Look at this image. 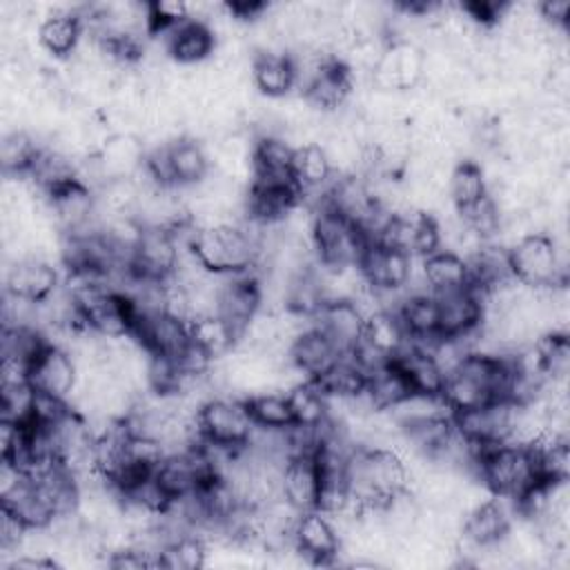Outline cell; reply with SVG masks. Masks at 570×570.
Listing matches in <instances>:
<instances>
[{
	"mask_svg": "<svg viewBox=\"0 0 570 570\" xmlns=\"http://www.w3.org/2000/svg\"><path fill=\"white\" fill-rule=\"evenodd\" d=\"M185 245L194 258L214 274L249 272L261 263V240L243 220L209 227L189 225Z\"/></svg>",
	"mask_w": 570,
	"mask_h": 570,
	"instance_id": "1",
	"label": "cell"
},
{
	"mask_svg": "<svg viewBox=\"0 0 570 570\" xmlns=\"http://www.w3.org/2000/svg\"><path fill=\"white\" fill-rule=\"evenodd\" d=\"M347 490L354 503L367 512L381 510L399 492L407 490V468L394 448H354L347 461Z\"/></svg>",
	"mask_w": 570,
	"mask_h": 570,
	"instance_id": "2",
	"label": "cell"
},
{
	"mask_svg": "<svg viewBox=\"0 0 570 570\" xmlns=\"http://www.w3.org/2000/svg\"><path fill=\"white\" fill-rule=\"evenodd\" d=\"M474 476L492 492V497L505 501H517L532 485L541 483L530 448L514 443L479 445Z\"/></svg>",
	"mask_w": 570,
	"mask_h": 570,
	"instance_id": "3",
	"label": "cell"
},
{
	"mask_svg": "<svg viewBox=\"0 0 570 570\" xmlns=\"http://www.w3.org/2000/svg\"><path fill=\"white\" fill-rule=\"evenodd\" d=\"M512 276L532 287L548 289L566 285V249L548 234H532L508 249Z\"/></svg>",
	"mask_w": 570,
	"mask_h": 570,
	"instance_id": "4",
	"label": "cell"
},
{
	"mask_svg": "<svg viewBox=\"0 0 570 570\" xmlns=\"http://www.w3.org/2000/svg\"><path fill=\"white\" fill-rule=\"evenodd\" d=\"M312 245H314L318 265L341 267V265H358L370 240L354 223H350L334 209L318 207L314 209Z\"/></svg>",
	"mask_w": 570,
	"mask_h": 570,
	"instance_id": "5",
	"label": "cell"
},
{
	"mask_svg": "<svg viewBox=\"0 0 570 570\" xmlns=\"http://www.w3.org/2000/svg\"><path fill=\"white\" fill-rule=\"evenodd\" d=\"M198 432L207 443L240 450L247 445L254 421L245 399L214 396L198 412Z\"/></svg>",
	"mask_w": 570,
	"mask_h": 570,
	"instance_id": "6",
	"label": "cell"
},
{
	"mask_svg": "<svg viewBox=\"0 0 570 570\" xmlns=\"http://www.w3.org/2000/svg\"><path fill=\"white\" fill-rule=\"evenodd\" d=\"M423 80V49L403 42L390 40L370 73V85L381 91L407 94L421 87Z\"/></svg>",
	"mask_w": 570,
	"mask_h": 570,
	"instance_id": "7",
	"label": "cell"
},
{
	"mask_svg": "<svg viewBox=\"0 0 570 570\" xmlns=\"http://www.w3.org/2000/svg\"><path fill=\"white\" fill-rule=\"evenodd\" d=\"M292 546L296 554L314 566L338 563L341 534L332 517L318 508L298 514L292 530Z\"/></svg>",
	"mask_w": 570,
	"mask_h": 570,
	"instance_id": "8",
	"label": "cell"
},
{
	"mask_svg": "<svg viewBox=\"0 0 570 570\" xmlns=\"http://www.w3.org/2000/svg\"><path fill=\"white\" fill-rule=\"evenodd\" d=\"M180 240L176 232L163 227H142L131 249L129 269L149 281H165L176 272L180 258Z\"/></svg>",
	"mask_w": 570,
	"mask_h": 570,
	"instance_id": "9",
	"label": "cell"
},
{
	"mask_svg": "<svg viewBox=\"0 0 570 570\" xmlns=\"http://www.w3.org/2000/svg\"><path fill=\"white\" fill-rule=\"evenodd\" d=\"M29 383L36 392L69 401L78 383L76 358L58 345H47L29 367Z\"/></svg>",
	"mask_w": 570,
	"mask_h": 570,
	"instance_id": "10",
	"label": "cell"
},
{
	"mask_svg": "<svg viewBox=\"0 0 570 570\" xmlns=\"http://www.w3.org/2000/svg\"><path fill=\"white\" fill-rule=\"evenodd\" d=\"M358 267L363 272L365 283L374 292L407 289L412 256L381 243H370L358 261Z\"/></svg>",
	"mask_w": 570,
	"mask_h": 570,
	"instance_id": "11",
	"label": "cell"
},
{
	"mask_svg": "<svg viewBox=\"0 0 570 570\" xmlns=\"http://www.w3.org/2000/svg\"><path fill=\"white\" fill-rule=\"evenodd\" d=\"M261 309V289H258V267L249 272L223 274L218 289V314L229 321L238 334Z\"/></svg>",
	"mask_w": 570,
	"mask_h": 570,
	"instance_id": "12",
	"label": "cell"
},
{
	"mask_svg": "<svg viewBox=\"0 0 570 570\" xmlns=\"http://www.w3.org/2000/svg\"><path fill=\"white\" fill-rule=\"evenodd\" d=\"M58 287H60L58 269L47 258L27 256L22 261L11 263L4 274V292L31 303L45 301Z\"/></svg>",
	"mask_w": 570,
	"mask_h": 570,
	"instance_id": "13",
	"label": "cell"
},
{
	"mask_svg": "<svg viewBox=\"0 0 570 570\" xmlns=\"http://www.w3.org/2000/svg\"><path fill=\"white\" fill-rule=\"evenodd\" d=\"M439 307V323L443 336H463L481 327L483 294L474 287H461L443 294H432Z\"/></svg>",
	"mask_w": 570,
	"mask_h": 570,
	"instance_id": "14",
	"label": "cell"
},
{
	"mask_svg": "<svg viewBox=\"0 0 570 570\" xmlns=\"http://www.w3.org/2000/svg\"><path fill=\"white\" fill-rule=\"evenodd\" d=\"M312 325L318 327L343 354H350L361 343L365 314L352 301H330L316 309Z\"/></svg>",
	"mask_w": 570,
	"mask_h": 570,
	"instance_id": "15",
	"label": "cell"
},
{
	"mask_svg": "<svg viewBox=\"0 0 570 570\" xmlns=\"http://www.w3.org/2000/svg\"><path fill=\"white\" fill-rule=\"evenodd\" d=\"M102 180L136 178L147 158V147L138 134H111L94 156Z\"/></svg>",
	"mask_w": 570,
	"mask_h": 570,
	"instance_id": "16",
	"label": "cell"
},
{
	"mask_svg": "<svg viewBox=\"0 0 570 570\" xmlns=\"http://www.w3.org/2000/svg\"><path fill=\"white\" fill-rule=\"evenodd\" d=\"M167 56L183 67H198L212 60L216 49V36L207 22L185 20L178 27L160 33Z\"/></svg>",
	"mask_w": 570,
	"mask_h": 570,
	"instance_id": "17",
	"label": "cell"
},
{
	"mask_svg": "<svg viewBox=\"0 0 570 570\" xmlns=\"http://www.w3.org/2000/svg\"><path fill=\"white\" fill-rule=\"evenodd\" d=\"M254 176L252 183L296 185L294 180V147L276 134H258L254 138Z\"/></svg>",
	"mask_w": 570,
	"mask_h": 570,
	"instance_id": "18",
	"label": "cell"
},
{
	"mask_svg": "<svg viewBox=\"0 0 570 570\" xmlns=\"http://www.w3.org/2000/svg\"><path fill=\"white\" fill-rule=\"evenodd\" d=\"M321 114L338 111L354 94V78L338 58H327L316 76L301 91Z\"/></svg>",
	"mask_w": 570,
	"mask_h": 570,
	"instance_id": "19",
	"label": "cell"
},
{
	"mask_svg": "<svg viewBox=\"0 0 570 570\" xmlns=\"http://www.w3.org/2000/svg\"><path fill=\"white\" fill-rule=\"evenodd\" d=\"M165 163L171 187H194L212 171L207 147L194 136H180L167 142Z\"/></svg>",
	"mask_w": 570,
	"mask_h": 570,
	"instance_id": "20",
	"label": "cell"
},
{
	"mask_svg": "<svg viewBox=\"0 0 570 570\" xmlns=\"http://www.w3.org/2000/svg\"><path fill=\"white\" fill-rule=\"evenodd\" d=\"M82 33L85 27L78 11L53 7L40 18L36 27V42L45 53L53 58H67L76 53Z\"/></svg>",
	"mask_w": 570,
	"mask_h": 570,
	"instance_id": "21",
	"label": "cell"
},
{
	"mask_svg": "<svg viewBox=\"0 0 570 570\" xmlns=\"http://www.w3.org/2000/svg\"><path fill=\"white\" fill-rule=\"evenodd\" d=\"M512 523V512L499 497H490L488 501L472 508L461 523L459 541L472 548H488L499 543Z\"/></svg>",
	"mask_w": 570,
	"mask_h": 570,
	"instance_id": "22",
	"label": "cell"
},
{
	"mask_svg": "<svg viewBox=\"0 0 570 570\" xmlns=\"http://www.w3.org/2000/svg\"><path fill=\"white\" fill-rule=\"evenodd\" d=\"M281 494L298 510L318 508L321 499V470L314 454H294L283 465Z\"/></svg>",
	"mask_w": 570,
	"mask_h": 570,
	"instance_id": "23",
	"label": "cell"
},
{
	"mask_svg": "<svg viewBox=\"0 0 570 570\" xmlns=\"http://www.w3.org/2000/svg\"><path fill=\"white\" fill-rule=\"evenodd\" d=\"M343 352L314 325L305 327L289 347V363L307 379L316 381L321 379L338 358Z\"/></svg>",
	"mask_w": 570,
	"mask_h": 570,
	"instance_id": "24",
	"label": "cell"
},
{
	"mask_svg": "<svg viewBox=\"0 0 570 570\" xmlns=\"http://www.w3.org/2000/svg\"><path fill=\"white\" fill-rule=\"evenodd\" d=\"M249 78L263 98L278 100L296 89L294 65L287 51H256L252 56Z\"/></svg>",
	"mask_w": 570,
	"mask_h": 570,
	"instance_id": "25",
	"label": "cell"
},
{
	"mask_svg": "<svg viewBox=\"0 0 570 570\" xmlns=\"http://www.w3.org/2000/svg\"><path fill=\"white\" fill-rule=\"evenodd\" d=\"M421 274L430 294L461 289L468 287L470 281L468 261L448 249H436L428 256H421Z\"/></svg>",
	"mask_w": 570,
	"mask_h": 570,
	"instance_id": "26",
	"label": "cell"
},
{
	"mask_svg": "<svg viewBox=\"0 0 570 570\" xmlns=\"http://www.w3.org/2000/svg\"><path fill=\"white\" fill-rule=\"evenodd\" d=\"M189 341L205 352L214 363L227 356L238 345V330L220 314H205L187 323Z\"/></svg>",
	"mask_w": 570,
	"mask_h": 570,
	"instance_id": "27",
	"label": "cell"
},
{
	"mask_svg": "<svg viewBox=\"0 0 570 570\" xmlns=\"http://www.w3.org/2000/svg\"><path fill=\"white\" fill-rule=\"evenodd\" d=\"M294 180L301 189V196L316 194V200L332 185L334 171L330 167L325 149L318 142L303 145V147L294 149ZM316 200L312 205H316Z\"/></svg>",
	"mask_w": 570,
	"mask_h": 570,
	"instance_id": "28",
	"label": "cell"
},
{
	"mask_svg": "<svg viewBox=\"0 0 570 570\" xmlns=\"http://www.w3.org/2000/svg\"><path fill=\"white\" fill-rule=\"evenodd\" d=\"M412 392L414 390L396 361H387L367 374L365 396L374 410H392Z\"/></svg>",
	"mask_w": 570,
	"mask_h": 570,
	"instance_id": "29",
	"label": "cell"
},
{
	"mask_svg": "<svg viewBox=\"0 0 570 570\" xmlns=\"http://www.w3.org/2000/svg\"><path fill=\"white\" fill-rule=\"evenodd\" d=\"M490 194L485 171L481 163L472 158H461L454 163L450 171V183H448V198L456 212L472 207L481 198Z\"/></svg>",
	"mask_w": 570,
	"mask_h": 570,
	"instance_id": "30",
	"label": "cell"
},
{
	"mask_svg": "<svg viewBox=\"0 0 570 570\" xmlns=\"http://www.w3.org/2000/svg\"><path fill=\"white\" fill-rule=\"evenodd\" d=\"M394 361L403 367L414 392H419V394H441L443 392L445 374L441 372L436 361L425 350H421L407 341L405 350Z\"/></svg>",
	"mask_w": 570,
	"mask_h": 570,
	"instance_id": "31",
	"label": "cell"
},
{
	"mask_svg": "<svg viewBox=\"0 0 570 570\" xmlns=\"http://www.w3.org/2000/svg\"><path fill=\"white\" fill-rule=\"evenodd\" d=\"M365 383L367 372L352 352L343 354L321 379H316V385L327 399H354L365 392Z\"/></svg>",
	"mask_w": 570,
	"mask_h": 570,
	"instance_id": "32",
	"label": "cell"
},
{
	"mask_svg": "<svg viewBox=\"0 0 570 570\" xmlns=\"http://www.w3.org/2000/svg\"><path fill=\"white\" fill-rule=\"evenodd\" d=\"M287 403L292 410L294 425L298 428H318L330 421V407L325 392L316 385V381H301L292 385L287 392Z\"/></svg>",
	"mask_w": 570,
	"mask_h": 570,
	"instance_id": "33",
	"label": "cell"
},
{
	"mask_svg": "<svg viewBox=\"0 0 570 570\" xmlns=\"http://www.w3.org/2000/svg\"><path fill=\"white\" fill-rule=\"evenodd\" d=\"M40 142L27 129H11L0 140V163L4 176H27L33 167Z\"/></svg>",
	"mask_w": 570,
	"mask_h": 570,
	"instance_id": "34",
	"label": "cell"
},
{
	"mask_svg": "<svg viewBox=\"0 0 570 570\" xmlns=\"http://www.w3.org/2000/svg\"><path fill=\"white\" fill-rule=\"evenodd\" d=\"M160 557L163 568L196 570L207 563V541L198 532H183L165 543Z\"/></svg>",
	"mask_w": 570,
	"mask_h": 570,
	"instance_id": "35",
	"label": "cell"
},
{
	"mask_svg": "<svg viewBox=\"0 0 570 570\" xmlns=\"http://www.w3.org/2000/svg\"><path fill=\"white\" fill-rule=\"evenodd\" d=\"M245 401H247L254 425L267 428V430H287L294 425L285 392H263Z\"/></svg>",
	"mask_w": 570,
	"mask_h": 570,
	"instance_id": "36",
	"label": "cell"
},
{
	"mask_svg": "<svg viewBox=\"0 0 570 570\" xmlns=\"http://www.w3.org/2000/svg\"><path fill=\"white\" fill-rule=\"evenodd\" d=\"M0 399H2V419L16 421V423H29L31 412H33V399L36 390L31 383L22 385H0Z\"/></svg>",
	"mask_w": 570,
	"mask_h": 570,
	"instance_id": "37",
	"label": "cell"
}]
</instances>
